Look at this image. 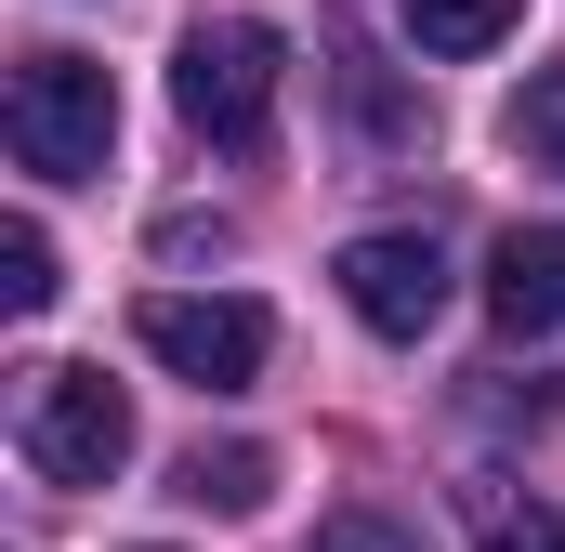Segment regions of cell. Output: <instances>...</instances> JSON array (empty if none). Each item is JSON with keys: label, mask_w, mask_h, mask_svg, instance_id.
Segmentation results:
<instances>
[{"label": "cell", "mask_w": 565, "mask_h": 552, "mask_svg": "<svg viewBox=\"0 0 565 552\" xmlns=\"http://www.w3.org/2000/svg\"><path fill=\"white\" fill-rule=\"evenodd\" d=\"M302 552H422V540H408L395 513H329V527H316Z\"/></svg>", "instance_id": "cell-12"}, {"label": "cell", "mask_w": 565, "mask_h": 552, "mask_svg": "<svg viewBox=\"0 0 565 552\" xmlns=\"http://www.w3.org/2000/svg\"><path fill=\"white\" fill-rule=\"evenodd\" d=\"M277 79H289V40L264 26V13H198L184 53H171L184 132L224 145V158H264V145H277Z\"/></svg>", "instance_id": "cell-1"}, {"label": "cell", "mask_w": 565, "mask_h": 552, "mask_svg": "<svg viewBox=\"0 0 565 552\" xmlns=\"http://www.w3.org/2000/svg\"><path fill=\"white\" fill-rule=\"evenodd\" d=\"M13 447L40 487H106L132 460V395L106 369H26V408H13Z\"/></svg>", "instance_id": "cell-4"}, {"label": "cell", "mask_w": 565, "mask_h": 552, "mask_svg": "<svg viewBox=\"0 0 565 552\" xmlns=\"http://www.w3.org/2000/svg\"><path fill=\"white\" fill-rule=\"evenodd\" d=\"M487 316H500V342H553L565 329V224H513L487 251Z\"/></svg>", "instance_id": "cell-6"}, {"label": "cell", "mask_w": 565, "mask_h": 552, "mask_svg": "<svg viewBox=\"0 0 565 552\" xmlns=\"http://www.w3.org/2000/svg\"><path fill=\"white\" fill-rule=\"evenodd\" d=\"M513 145H526V171H565V66H540L513 93Z\"/></svg>", "instance_id": "cell-10"}, {"label": "cell", "mask_w": 565, "mask_h": 552, "mask_svg": "<svg viewBox=\"0 0 565 552\" xmlns=\"http://www.w3.org/2000/svg\"><path fill=\"white\" fill-rule=\"evenodd\" d=\"M526 26V0H408V40H422L434 66H473V53H500Z\"/></svg>", "instance_id": "cell-7"}, {"label": "cell", "mask_w": 565, "mask_h": 552, "mask_svg": "<svg viewBox=\"0 0 565 552\" xmlns=\"http://www.w3.org/2000/svg\"><path fill=\"white\" fill-rule=\"evenodd\" d=\"M264 487H277L264 447H184V474H171V500H198V513H264Z\"/></svg>", "instance_id": "cell-8"}, {"label": "cell", "mask_w": 565, "mask_h": 552, "mask_svg": "<svg viewBox=\"0 0 565 552\" xmlns=\"http://www.w3.org/2000/svg\"><path fill=\"white\" fill-rule=\"evenodd\" d=\"M342 302H355V329L422 342L434 316H447V251H434L422 224H382V237H355V251H342Z\"/></svg>", "instance_id": "cell-5"}, {"label": "cell", "mask_w": 565, "mask_h": 552, "mask_svg": "<svg viewBox=\"0 0 565 552\" xmlns=\"http://www.w3.org/2000/svg\"><path fill=\"white\" fill-rule=\"evenodd\" d=\"M53 289H66V276H53V237H40V224H0V302H13V316H40Z\"/></svg>", "instance_id": "cell-11"}, {"label": "cell", "mask_w": 565, "mask_h": 552, "mask_svg": "<svg viewBox=\"0 0 565 552\" xmlns=\"http://www.w3.org/2000/svg\"><path fill=\"white\" fill-rule=\"evenodd\" d=\"M473 540L487 552H565V513L553 500H513V487H473Z\"/></svg>", "instance_id": "cell-9"}, {"label": "cell", "mask_w": 565, "mask_h": 552, "mask_svg": "<svg viewBox=\"0 0 565 552\" xmlns=\"http://www.w3.org/2000/svg\"><path fill=\"white\" fill-rule=\"evenodd\" d=\"M0 132H13V171H40V184H93L106 145H119V93H106L93 53H26L13 93H0Z\"/></svg>", "instance_id": "cell-2"}, {"label": "cell", "mask_w": 565, "mask_h": 552, "mask_svg": "<svg viewBox=\"0 0 565 552\" xmlns=\"http://www.w3.org/2000/svg\"><path fill=\"white\" fill-rule=\"evenodd\" d=\"M132 342L171 369V382H198V395H237V382H264V355H277V316H264L250 289H145V302H132Z\"/></svg>", "instance_id": "cell-3"}]
</instances>
